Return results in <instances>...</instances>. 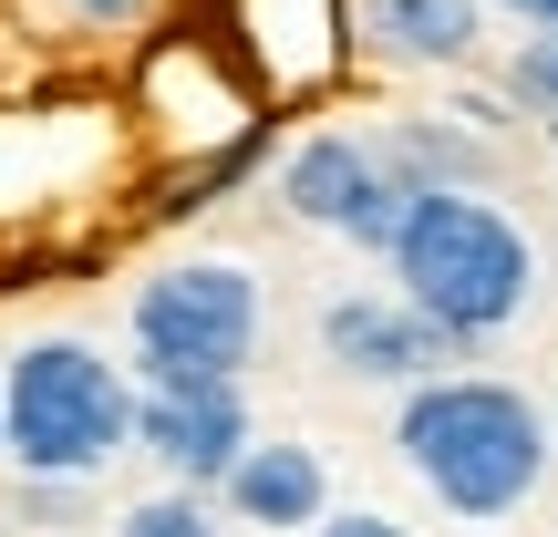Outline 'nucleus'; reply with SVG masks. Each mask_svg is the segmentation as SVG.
<instances>
[{
	"instance_id": "nucleus-1",
	"label": "nucleus",
	"mask_w": 558,
	"mask_h": 537,
	"mask_svg": "<svg viewBox=\"0 0 558 537\" xmlns=\"http://www.w3.org/2000/svg\"><path fill=\"white\" fill-rule=\"evenodd\" d=\"M393 455L424 476V497H435L445 517L486 527V517H518V507L538 497L558 444H548L538 393H518V382H497V373H435V382L403 393Z\"/></svg>"
},
{
	"instance_id": "nucleus-2",
	"label": "nucleus",
	"mask_w": 558,
	"mask_h": 537,
	"mask_svg": "<svg viewBox=\"0 0 558 537\" xmlns=\"http://www.w3.org/2000/svg\"><path fill=\"white\" fill-rule=\"evenodd\" d=\"M383 269L456 341L518 331L527 300H538V248H527L518 207L486 197V186H424V197H403V228L383 239Z\"/></svg>"
},
{
	"instance_id": "nucleus-3",
	"label": "nucleus",
	"mask_w": 558,
	"mask_h": 537,
	"mask_svg": "<svg viewBox=\"0 0 558 537\" xmlns=\"http://www.w3.org/2000/svg\"><path fill=\"white\" fill-rule=\"evenodd\" d=\"M0 455L21 476H104L135 455V382L83 331H41L0 362Z\"/></svg>"
},
{
	"instance_id": "nucleus-4",
	"label": "nucleus",
	"mask_w": 558,
	"mask_h": 537,
	"mask_svg": "<svg viewBox=\"0 0 558 537\" xmlns=\"http://www.w3.org/2000/svg\"><path fill=\"white\" fill-rule=\"evenodd\" d=\"M124 331H135L145 382H248L259 331H269V279L248 259H177L135 279Z\"/></svg>"
},
{
	"instance_id": "nucleus-5",
	"label": "nucleus",
	"mask_w": 558,
	"mask_h": 537,
	"mask_svg": "<svg viewBox=\"0 0 558 537\" xmlns=\"http://www.w3.org/2000/svg\"><path fill=\"white\" fill-rule=\"evenodd\" d=\"M403 197L414 186L393 176V166L373 156V135H352V124H320V135H300L290 156H279V207H290L300 228H331V239L373 248L403 228Z\"/></svg>"
},
{
	"instance_id": "nucleus-6",
	"label": "nucleus",
	"mask_w": 558,
	"mask_h": 537,
	"mask_svg": "<svg viewBox=\"0 0 558 537\" xmlns=\"http://www.w3.org/2000/svg\"><path fill=\"white\" fill-rule=\"evenodd\" d=\"M320 362H331L341 382H393V393H414V382L456 373L465 341L445 331V320H424L403 290H341L331 310H320Z\"/></svg>"
},
{
	"instance_id": "nucleus-7",
	"label": "nucleus",
	"mask_w": 558,
	"mask_h": 537,
	"mask_svg": "<svg viewBox=\"0 0 558 537\" xmlns=\"http://www.w3.org/2000/svg\"><path fill=\"white\" fill-rule=\"evenodd\" d=\"M135 455L166 486H207L248 455V382H135Z\"/></svg>"
},
{
	"instance_id": "nucleus-8",
	"label": "nucleus",
	"mask_w": 558,
	"mask_h": 537,
	"mask_svg": "<svg viewBox=\"0 0 558 537\" xmlns=\"http://www.w3.org/2000/svg\"><path fill=\"white\" fill-rule=\"evenodd\" d=\"M218 507L239 527H259V537H300L331 507V465H320V444H259L248 435V455L218 476Z\"/></svg>"
},
{
	"instance_id": "nucleus-9",
	"label": "nucleus",
	"mask_w": 558,
	"mask_h": 537,
	"mask_svg": "<svg viewBox=\"0 0 558 537\" xmlns=\"http://www.w3.org/2000/svg\"><path fill=\"white\" fill-rule=\"evenodd\" d=\"M486 32V0H362V52L393 73H456Z\"/></svg>"
},
{
	"instance_id": "nucleus-10",
	"label": "nucleus",
	"mask_w": 558,
	"mask_h": 537,
	"mask_svg": "<svg viewBox=\"0 0 558 537\" xmlns=\"http://www.w3.org/2000/svg\"><path fill=\"white\" fill-rule=\"evenodd\" d=\"M373 156L393 166L414 197H424V186H486V176H497V156H486V124H465L456 103H445V114H393V124L373 135Z\"/></svg>"
},
{
	"instance_id": "nucleus-11",
	"label": "nucleus",
	"mask_w": 558,
	"mask_h": 537,
	"mask_svg": "<svg viewBox=\"0 0 558 537\" xmlns=\"http://www.w3.org/2000/svg\"><path fill=\"white\" fill-rule=\"evenodd\" d=\"M104 537H228V527L207 507V486H156V497H135Z\"/></svg>"
},
{
	"instance_id": "nucleus-12",
	"label": "nucleus",
	"mask_w": 558,
	"mask_h": 537,
	"mask_svg": "<svg viewBox=\"0 0 558 537\" xmlns=\"http://www.w3.org/2000/svg\"><path fill=\"white\" fill-rule=\"evenodd\" d=\"M507 103H538V114H558V21L518 41V62H507Z\"/></svg>"
},
{
	"instance_id": "nucleus-13",
	"label": "nucleus",
	"mask_w": 558,
	"mask_h": 537,
	"mask_svg": "<svg viewBox=\"0 0 558 537\" xmlns=\"http://www.w3.org/2000/svg\"><path fill=\"white\" fill-rule=\"evenodd\" d=\"M21 517L83 527V517H94V476H21Z\"/></svg>"
},
{
	"instance_id": "nucleus-14",
	"label": "nucleus",
	"mask_w": 558,
	"mask_h": 537,
	"mask_svg": "<svg viewBox=\"0 0 558 537\" xmlns=\"http://www.w3.org/2000/svg\"><path fill=\"white\" fill-rule=\"evenodd\" d=\"M52 11H62V21H83V32H135L156 0H52Z\"/></svg>"
},
{
	"instance_id": "nucleus-15",
	"label": "nucleus",
	"mask_w": 558,
	"mask_h": 537,
	"mask_svg": "<svg viewBox=\"0 0 558 537\" xmlns=\"http://www.w3.org/2000/svg\"><path fill=\"white\" fill-rule=\"evenodd\" d=\"M311 537H414L403 517H383V507H320V527Z\"/></svg>"
},
{
	"instance_id": "nucleus-16",
	"label": "nucleus",
	"mask_w": 558,
	"mask_h": 537,
	"mask_svg": "<svg viewBox=\"0 0 558 537\" xmlns=\"http://www.w3.org/2000/svg\"><path fill=\"white\" fill-rule=\"evenodd\" d=\"M497 11H507V21H527V32H548V21H558V0H497Z\"/></svg>"
},
{
	"instance_id": "nucleus-17",
	"label": "nucleus",
	"mask_w": 558,
	"mask_h": 537,
	"mask_svg": "<svg viewBox=\"0 0 558 537\" xmlns=\"http://www.w3.org/2000/svg\"><path fill=\"white\" fill-rule=\"evenodd\" d=\"M548 156H558V114H548Z\"/></svg>"
},
{
	"instance_id": "nucleus-18",
	"label": "nucleus",
	"mask_w": 558,
	"mask_h": 537,
	"mask_svg": "<svg viewBox=\"0 0 558 537\" xmlns=\"http://www.w3.org/2000/svg\"><path fill=\"white\" fill-rule=\"evenodd\" d=\"M548 444H558V414H548Z\"/></svg>"
},
{
	"instance_id": "nucleus-19",
	"label": "nucleus",
	"mask_w": 558,
	"mask_h": 537,
	"mask_svg": "<svg viewBox=\"0 0 558 537\" xmlns=\"http://www.w3.org/2000/svg\"><path fill=\"white\" fill-rule=\"evenodd\" d=\"M248 537H259V527H248Z\"/></svg>"
}]
</instances>
